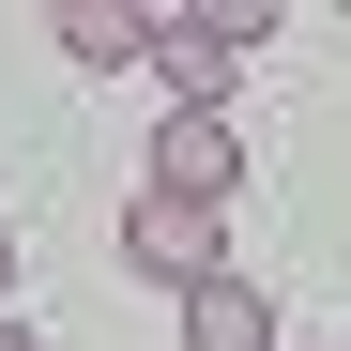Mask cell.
<instances>
[{
	"instance_id": "obj_1",
	"label": "cell",
	"mask_w": 351,
	"mask_h": 351,
	"mask_svg": "<svg viewBox=\"0 0 351 351\" xmlns=\"http://www.w3.org/2000/svg\"><path fill=\"white\" fill-rule=\"evenodd\" d=\"M245 46H260L245 0H184V16H153V77L184 92V107H214L229 77H245Z\"/></svg>"
},
{
	"instance_id": "obj_2",
	"label": "cell",
	"mask_w": 351,
	"mask_h": 351,
	"mask_svg": "<svg viewBox=\"0 0 351 351\" xmlns=\"http://www.w3.org/2000/svg\"><path fill=\"white\" fill-rule=\"evenodd\" d=\"M123 260H138L153 290H199V275H229V260H214V199H138V214H123Z\"/></svg>"
},
{
	"instance_id": "obj_3",
	"label": "cell",
	"mask_w": 351,
	"mask_h": 351,
	"mask_svg": "<svg viewBox=\"0 0 351 351\" xmlns=\"http://www.w3.org/2000/svg\"><path fill=\"white\" fill-rule=\"evenodd\" d=\"M229 168H245L229 107H168V138H153V199H229Z\"/></svg>"
},
{
	"instance_id": "obj_4",
	"label": "cell",
	"mask_w": 351,
	"mask_h": 351,
	"mask_svg": "<svg viewBox=\"0 0 351 351\" xmlns=\"http://www.w3.org/2000/svg\"><path fill=\"white\" fill-rule=\"evenodd\" d=\"M184 351H275V306H260L245 275H199L184 290Z\"/></svg>"
},
{
	"instance_id": "obj_5",
	"label": "cell",
	"mask_w": 351,
	"mask_h": 351,
	"mask_svg": "<svg viewBox=\"0 0 351 351\" xmlns=\"http://www.w3.org/2000/svg\"><path fill=\"white\" fill-rule=\"evenodd\" d=\"M62 46L77 62H153V16L138 0H62Z\"/></svg>"
},
{
	"instance_id": "obj_6",
	"label": "cell",
	"mask_w": 351,
	"mask_h": 351,
	"mask_svg": "<svg viewBox=\"0 0 351 351\" xmlns=\"http://www.w3.org/2000/svg\"><path fill=\"white\" fill-rule=\"evenodd\" d=\"M0 321H16V229H0Z\"/></svg>"
},
{
	"instance_id": "obj_7",
	"label": "cell",
	"mask_w": 351,
	"mask_h": 351,
	"mask_svg": "<svg viewBox=\"0 0 351 351\" xmlns=\"http://www.w3.org/2000/svg\"><path fill=\"white\" fill-rule=\"evenodd\" d=\"M0 351H31V336H16V321H0Z\"/></svg>"
}]
</instances>
